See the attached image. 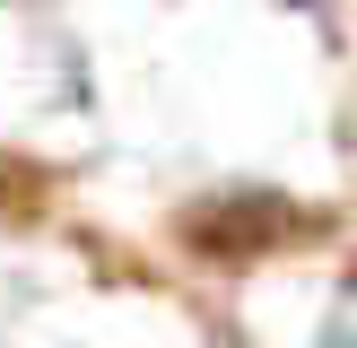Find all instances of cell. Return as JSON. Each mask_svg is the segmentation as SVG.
Masks as SVG:
<instances>
[{
  "label": "cell",
  "mask_w": 357,
  "mask_h": 348,
  "mask_svg": "<svg viewBox=\"0 0 357 348\" xmlns=\"http://www.w3.org/2000/svg\"><path fill=\"white\" fill-rule=\"evenodd\" d=\"M331 348H357V278L340 287V305H331Z\"/></svg>",
  "instance_id": "1"
}]
</instances>
